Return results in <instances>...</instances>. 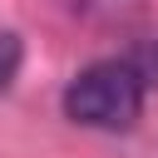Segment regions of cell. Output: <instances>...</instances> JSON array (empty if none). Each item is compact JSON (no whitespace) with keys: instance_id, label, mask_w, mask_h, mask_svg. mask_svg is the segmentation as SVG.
Wrapping results in <instances>:
<instances>
[{"instance_id":"obj_1","label":"cell","mask_w":158,"mask_h":158,"mask_svg":"<svg viewBox=\"0 0 158 158\" xmlns=\"http://www.w3.org/2000/svg\"><path fill=\"white\" fill-rule=\"evenodd\" d=\"M148 99L143 74L133 69V59H99L89 69H79L64 84V118H74L79 128H99V133H123L138 123Z\"/></svg>"},{"instance_id":"obj_2","label":"cell","mask_w":158,"mask_h":158,"mask_svg":"<svg viewBox=\"0 0 158 158\" xmlns=\"http://www.w3.org/2000/svg\"><path fill=\"white\" fill-rule=\"evenodd\" d=\"M20 64H25V44H20V35H15V30H0V94L15 84Z\"/></svg>"},{"instance_id":"obj_3","label":"cell","mask_w":158,"mask_h":158,"mask_svg":"<svg viewBox=\"0 0 158 158\" xmlns=\"http://www.w3.org/2000/svg\"><path fill=\"white\" fill-rule=\"evenodd\" d=\"M128 59H133V69L143 74V84H148V89H158V40L138 44V49H133Z\"/></svg>"}]
</instances>
